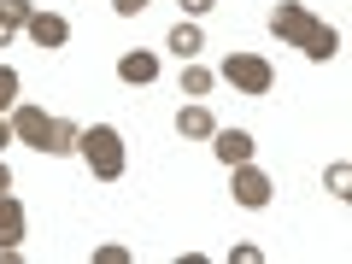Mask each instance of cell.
Here are the masks:
<instances>
[{
    "mask_svg": "<svg viewBox=\"0 0 352 264\" xmlns=\"http://www.w3.org/2000/svg\"><path fill=\"white\" fill-rule=\"evenodd\" d=\"M223 82L258 100V94L276 88V71H270V59H258V53H229V59H223Z\"/></svg>",
    "mask_w": 352,
    "mask_h": 264,
    "instance_id": "cell-4",
    "label": "cell"
},
{
    "mask_svg": "<svg viewBox=\"0 0 352 264\" xmlns=\"http://www.w3.org/2000/svg\"><path fill=\"white\" fill-rule=\"evenodd\" d=\"M212 6H217V0H182V12H188V18H200V12H212Z\"/></svg>",
    "mask_w": 352,
    "mask_h": 264,
    "instance_id": "cell-19",
    "label": "cell"
},
{
    "mask_svg": "<svg viewBox=\"0 0 352 264\" xmlns=\"http://www.w3.org/2000/svg\"><path fill=\"white\" fill-rule=\"evenodd\" d=\"M12 100H18V71H12V65H0V112H6Z\"/></svg>",
    "mask_w": 352,
    "mask_h": 264,
    "instance_id": "cell-15",
    "label": "cell"
},
{
    "mask_svg": "<svg viewBox=\"0 0 352 264\" xmlns=\"http://www.w3.org/2000/svg\"><path fill=\"white\" fill-rule=\"evenodd\" d=\"M76 153H82V164L100 176V182H118V176H124V135H118L112 124L76 129Z\"/></svg>",
    "mask_w": 352,
    "mask_h": 264,
    "instance_id": "cell-3",
    "label": "cell"
},
{
    "mask_svg": "<svg viewBox=\"0 0 352 264\" xmlns=\"http://www.w3.org/2000/svg\"><path fill=\"white\" fill-rule=\"evenodd\" d=\"M323 182H329V194H335V200H346V194H352V164H346V159H340V164H329V176H323Z\"/></svg>",
    "mask_w": 352,
    "mask_h": 264,
    "instance_id": "cell-13",
    "label": "cell"
},
{
    "mask_svg": "<svg viewBox=\"0 0 352 264\" xmlns=\"http://www.w3.org/2000/svg\"><path fill=\"white\" fill-rule=\"evenodd\" d=\"M200 47H206L200 24H176V30H170V53H176L182 65H188V59H200Z\"/></svg>",
    "mask_w": 352,
    "mask_h": 264,
    "instance_id": "cell-12",
    "label": "cell"
},
{
    "mask_svg": "<svg viewBox=\"0 0 352 264\" xmlns=\"http://www.w3.org/2000/svg\"><path fill=\"white\" fill-rule=\"evenodd\" d=\"M176 129H182L188 141H206V135H212L217 124H212V112H206V106H194V100H188L182 112H176Z\"/></svg>",
    "mask_w": 352,
    "mask_h": 264,
    "instance_id": "cell-11",
    "label": "cell"
},
{
    "mask_svg": "<svg viewBox=\"0 0 352 264\" xmlns=\"http://www.w3.org/2000/svg\"><path fill=\"white\" fill-rule=\"evenodd\" d=\"M30 36H36V47H65L71 41V24H65L59 12H30Z\"/></svg>",
    "mask_w": 352,
    "mask_h": 264,
    "instance_id": "cell-6",
    "label": "cell"
},
{
    "mask_svg": "<svg viewBox=\"0 0 352 264\" xmlns=\"http://www.w3.org/2000/svg\"><path fill=\"white\" fill-rule=\"evenodd\" d=\"M94 258H100V264H129V252H124V247H100Z\"/></svg>",
    "mask_w": 352,
    "mask_h": 264,
    "instance_id": "cell-18",
    "label": "cell"
},
{
    "mask_svg": "<svg viewBox=\"0 0 352 264\" xmlns=\"http://www.w3.org/2000/svg\"><path fill=\"white\" fill-rule=\"evenodd\" d=\"M112 6H118V18H135V12H147L153 0H112Z\"/></svg>",
    "mask_w": 352,
    "mask_h": 264,
    "instance_id": "cell-17",
    "label": "cell"
},
{
    "mask_svg": "<svg viewBox=\"0 0 352 264\" xmlns=\"http://www.w3.org/2000/svg\"><path fill=\"white\" fill-rule=\"evenodd\" d=\"M118 76H124V82L129 88H147L153 82V76H159V59H153V53H124V59H118Z\"/></svg>",
    "mask_w": 352,
    "mask_h": 264,
    "instance_id": "cell-8",
    "label": "cell"
},
{
    "mask_svg": "<svg viewBox=\"0 0 352 264\" xmlns=\"http://www.w3.org/2000/svg\"><path fill=\"white\" fill-rule=\"evenodd\" d=\"M6 188H12V170H6V159H0V194H6Z\"/></svg>",
    "mask_w": 352,
    "mask_h": 264,
    "instance_id": "cell-21",
    "label": "cell"
},
{
    "mask_svg": "<svg viewBox=\"0 0 352 264\" xmlns=\"http://www.w3.org/2000/svg\"><path fill=\"white\" fill-rule=\"evenodd\" d=\"M229 170H235V182H229L235 206H247V212L270 206V176H264V170H252V159H247V164H229Z\"/></svg>",
    "mask_w": 352,
    "mask_h": 264,
    "instance_id": "cell-5",
    "label": "cell"
},
{
    "mask_svg": "<svg viewBox=\"0 0 352 264\" xmlns=\"http://www.w3.org/2000/svg\"><path fill=\"white\" fill-rule=\"evenodd\" d=\"M30 12H36L30 0H0V47H6V41H12L18 30L30 24Z\"/></svg>",
    "mask_w": 352,
    "mask_h": 264,
    "instance_id": "cell-10",
    "label": "cell"
},
{
    "mask_svg": "<svg viewBox=\"0 0 352 264\" xmlns=\"http://www.w3.org/2000/svg\"><path fill=\"white\" fill-rule=\"evenodd\" d=\"M18 241H24V206L12 194H0V252L18 247Z\"/></svg>",
    "mask_w": 352,
    "mask_h": 264,
    "instance_id": "cell-9",
    "label": "cell"
},
{
    "mask_svg": "<svg viewBox=\"0 0 352 264\" xmlns=\"http://www.w3.org/2000/svg\"><path fill=\"white\" fill-rule=\"evenodd\" d=\"M270 30H276L288 47H300L305 59H335V53H340V36H335L317 12H305L300 0H282L276 12H270Z\"/></svg>",
    "mask_w": 352,
    "mask_h": 264,
    "instance_id": "cell-1",
    "label": "cell"
},
{
    "mask_svg": "<svg viewBox=\"0 0 352 264\" xmlns=\"http://www.w3.org/2000/svg\"><path fill=\"white\" fill-rule=\"evenodd\" d=\"M206 88H212V71H206V65H182V94H206Z\"/></svg>",
    "mask_w": 352,
    "mask_h": 264,
    "instance_id": "cell-14",
    "label": "cell"
},
{
    "mask_svg": "<svg viewBox=\"0 0 352 264\" xmlns=\"http://www.w3.org/2000/svg\"><path fill=\"white\" fill-rule=\"evenodd\" d=\"M12 135L36 153H71L76 147V124L71 118H47L41 106H18L12 112Z\"/></svg>",
    "mask_w": 352,
    "mask_h": 264,
    "instance_id": "cell-2",
    "label": "cell"
},
{
    "mask_svg": "<svg viewBox=\"0 0 352 264\" xmlns=\"http://www.w3.org/2000/svg\"><path fill=\"white\" fill-rule=\"evenodd\" d=\"M6 141H18V135H12V118L0 112V147H6Z\"/></svg>",
    "mask_w": 352,
    "mask_h": 264,
    "instance_id": "cell-20",
    "label": "cell"
},
{
    "mask_svg": "<svg viewBox=\"0 0 352 264\" xmlns=\"http://www.w3.org/2000/svg\"><path fill=\"white\" fill-rule=\"evenodd\" d=\"M229 264H258V247H252V241H241V247L229 252Z\"/></svg>",
    "mask_w": 352,
    "mask_h": 264,
    "instance_id": "cell-16",
    "label": "cell"
},
{
    "mask_svg": "<svg viewBox=\"0 0 352 264\" xmlns=\"http://www.w3.org/2000/svg\"><path fill=\"white\" fill-rule=\"evenodd\" d=\"M212 147H217V159H223V164H247L252 159V135H247V129H212Z\"/></svg>",
    "mask_w": 352,
    "mask_h": 264,
    "instance_id": "cell-7",
    "label": "cell"
}]
</instances>
